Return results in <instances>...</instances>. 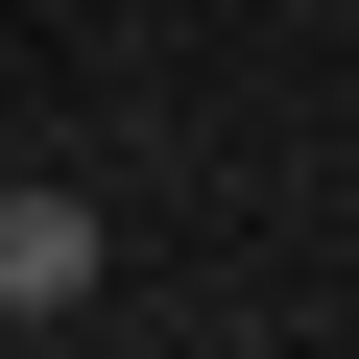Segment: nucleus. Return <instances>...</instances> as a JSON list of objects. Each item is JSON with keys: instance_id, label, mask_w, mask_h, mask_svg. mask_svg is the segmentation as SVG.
I'll list each match as a JSON object with an SVG mask.
<instances>
[{"instance_id": "1", "label": "nucleus", "mask_w": 359, "mask_h": 359, "mask_svg": "<svg viewBox=\"0 0 359 359\" xmlns=\"http://www.w3.org/2000/svg\"><path fill=\"white\" fill-rule=\"evenodd\" d=\"M96 264H120V240H96V192H48V168H25V192H0V335H72V311H96Z\"/></svg>"}]
</instances>
